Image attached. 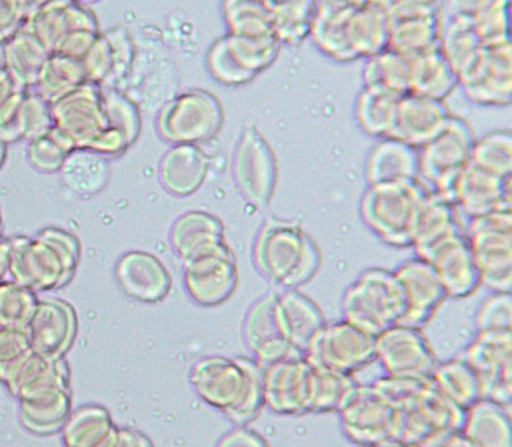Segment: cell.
<instances>
[{
  "label": "cell",
  "instance_id": "cell-1",
  "mask_svg": "<svg viewBox=\"0 0 512 447\" xmlns=\"http://www.w3.org/2000/svg\"><path fill=\"white\" fill-rule=\"evenodd\" d=\"M54 127L75 149L114 155L138 138L140 111L114 87L89 83L51 105Z\"/></svg>",
  "mask_w": 512,
  "mask_h": 447
},
{
  "label": "cell",
  "instance_id": "cell-2",
  "mask_svg": "<svg viewBox=\"0 0 512 447\" xmlns=\"http://www.w3.org/2000/svg\"><path fill=\"white\" fill-rule=\"evenodd\" d=\"M313 40L337 61L350 62L383 53L389 45V18L383 2H320Z\"/></svg>",
  "mask_w": 512,
  "mask_h": 447
},
{
  "label": "cell",
  "instance_id": "cell-3",
  "mask_svg": "<svg viewBox=\"0 0 512 447\" xmlns=\"http://www.w3.org/2000/svg\"><path fill=\"white\" fill-rule=\"evenodd\" d=\"M190 383L204 402L219 408L236 425L260 416L264 399V369L249 359L212 356L196 362Z\"/></svg>",
  "mask_w": 512,
  "mask_h": 447
},
{
  "label": "cell",
  "instance_id": "cell-4",
  "mask_svg": "<svg viewBox=\"0 0 512 447\" xmlns=\"http://www.w3.org/2000/svg\"><path fill=\"white\" fill-rule=\"evenodd\" d=\"M78 261V242L61 230L43 231L37 239L2 242V264L16 283L29 290H53L70 280Z\"/></svg>",
  "mask_w": 512,
  "mask_h": 447
},
{
  "label": "cell",
  "instance_id": "cell-5",
  "mask_svg": "<svg viewBox=\"0 0 512 447\" xmlns=\"http://www.w3.org/2000/svg\"><path fill=\"white\" fill-rule=\"evenodd\" d=\"M256 266L283 290H296L317 274L320 250L299 226L271 222L261 230L255 250Z\"/></svg>",
  "mask_w": 512,
  "mask_h": 447
},
{
  "label": "cell",
  "instance_id": "cell-6",
  "mask_svg": "<svg viewBox=\"0 0 512 447\" xmlns=\"http://www.w3.org/2000/svg\"><path fill=\"white\" fill-rule=\"evenodd\" d=\"M430 192L419 181L369 185L361 215L370 230L392 247H413L416 228Z\"/></svg>",
  "mask_w": 512,
  "mask_h": 447
},
{
  "label": "cell",
  "instance_id": "cell-7",
  "mask_svg": "<svg viewBox=\"0 0 512 447\" xmlns=\"http://www.w3.org/2000/svg\"><path fill=\"white\" fill-rule=\"evenodd\" d=\"M343 312L348 323L378 337L400 324L407 312L402 283L386 269L362 272L343 297Z\"/></svg>",
  "mask_w": 512,
  "mask_h": 447
},
{
  "label": "cell",
  "instance_id": "cell-8",
  "mask_svg": "<svg viewBox=\"0 0 512 447\" xmlns=\"http://www.w3.org/2000/svg\"><path fill=\"white\" fill-rule=\"evenodd\" d=\"M465 236L478 266L481 285L494 293H511V211L490 212L470 218Z\"/></svg>",
  "mask_w": 512,
  "mask_h": 447
},
{
  "label": "cell",
  "instance_id": "cell-9",
  "mask_svg": "<svg viewBox=\"0 0 512 447\" xmlns=\"http://www.w3.org/2000/svg\"><path fill=\"white\" fill-rule=\"evenodd\" d=\"M476 135L467 121L452 117L445 132L419 149L421 177L432 184L437 195L452 203V190L460 171L470 162Z\"/></svg>",
  "mask_w": 512,
  "mask_h": 447
},
{
  "label": "cell",
  "instance_id": "cell-10",
  "mask_svg": "<svg viewBox=\"0 0 512 447\" xmlns=\"http://www.w3.org/2000/svg\"><path fill=\"white\" fill-rule=\"evenodd\" d=\"M222 121V106L214 95L189 91L171 98L163 106L159 130L171 143L198 144L217 135Z\"/></svg>",
  "mask_w": 512,
  "mask_h": 447
},
{
  "label": "cell",
  "instance_id": "cell-11",
  "mask_svg": "<svg viewBox=\"0 0 512 447\" xmlns=\"http://www.w3.org/2000/svg\"><path fill=\"white\" fill-rule=\"evenodd\" d=\"M280 45L275 35L263 38L225 35L209 51V70L220 83L241 86L274 62Z\"/></svg>",
  "mask_w": 512,
  "mask_h": 447
},
{
  "label": "cell",
  "instance_id": "cell-12",
  "mask_svg": "<svg viewBox=\"0 0 512 447\" xmlns=\"http://www.w3.org/2000/svg\"><path fill=\"white\" fill-rule=\"evenodd\" d=\"M312 367L354 373L377 361L375 337L347 320L324 327L305 351Z\"/></svg>",
  "mask_w": 512,
  "mask_h": 447
},
{
  "label": "cell",
  "instance_id": "cell-13",
  "mask_svg": "<svg viewBox=\"0 0 512 447\" xmlns=\"http://www.w3.org/2000/svg\"><path fill=\"white\" fill-rule=\"evenodd\" d=\"M464 361L481 381L482 397L501 405L512 402V331L479 332Z\"/></svg>",
  "mask_w": 512,
  "mask_h": 447
},
{
  "label": "cell",
  "instance_id": "cell-14",
  "mask_svg": "<svg viewBox=\"0 0 512 447\" xmlns=\"http://www.w3.org/2000/svg\"><path fill=\"white\" fill-rule=\"evenodd\" d=\"M459 86L471 102L506 106L512 100V43L482 46L475 61L459 75Z\"/></svg>",
  "mask_w": 512,
  "mask_h": 447
},
{
  "label": "cell",
  "instance_id": "cell-15",
  "mask_svg": "<svg viewBox=\"0 0 512 447\" xmlns=\"http://www.w3.org/2000/svg\"><path fill=\"white\" fill-rule=\"evenodd\" d=\"M233 173L245 200L255 207L268 206L277 182V162L268 141L255 128L242 133Z\"/></svg>",
  "mask_w": 512,
  "mask_h": 447
},
{
  "label": "cell",
  "instance_id": "cell-16",
  "mask_svg": "<svg viewBox=\"0 0 512 447\" xmlns=\"http://www.w3.org/2000/svg\"><path fill=\"white\" fill-rule=\"evenodd\" d=\"M377 359L389 376L429 378L437 369V356L421 329L396 324L375 337Z\"/></svg>",
  "mask_w": 512,
  "mask_h": 447
},
{
  "label": "cell",
  "instance_id": "cell-17",
  "mask_svg": "<svg viewBox=\"0 0 512 447\" xmlns=\"http://www.w3.org/2000/svg\"><path fill=\"white\" fill-rule=\"evenodd\" d=\"M343 432L359 446H394V406L373 386H359L358 392L340 411Z\"/></svg>",
  "mask_w": 512,
  "mask_h": 447
},
{
  "label": "cell",
  "instance_id": "cell-18",
  "mask_svg": "<svg viewBox=\"0 0 512 447\" xmlns=\"http://www.w3.org/2000/svg\"><path fill=\"white\" fill-rule=\"evenodd\" d=\"M263 369L264 399L274 413H312L313 367L305 357H290Z\"/></svg>",
  "mask_w": 512,
  "mask_h": 447
},
{
  "label": "cell",
  "instance_id": "cell-19",
  "mask_svg": "<svg viewBox=\"0 0 512 447\" xmlns=\"http://www.w3.org/2000/svg\"><path fill=\"white\" fill-rule=\"evenodd\" d=\"M416 258L432 264L448 297L462 299L475 293L481 286L478 266L464 231L446 237L445 241L424 252L416 253Z\"/></svg>",
  "mask_w": 512,
  "mask_h": 447
},
{
  "label": "cell",
  "instance_id": "cell-20",
  "mask_svg": "<svg viewBox=\"0 0 512 447\" xmlns=\"http://www.w3.org/2000/svg\"><path fill=\"white\" fill-rule=\"evenodd\" d=\"M452 204L470 218L511 211V176H495L468 162L457 176Z\"/></svg>",
  "mask_w": 512,
  "mask_h": 447
},
{
  "label": "cell",
  "instance_id": "cell-21",
  "mask_svg": "<svg viewBox=\"0 0 512 447\" xmlns=\"http://www.w3.org/2000/svg\"><path fill=\"white\" fill-rule=\"evenodd\" d=\"M394 274L402 283L407 299V312L400 324L421 329L432 320L433 315L448 299L445 286L432 264L419 258L403 263Z\"/></svg>",
  "mask_w": 512,
  "mask_h": 447
},
{
  "label": "cell",
  "instance_id": "cell-22",
  "mask_svg": "<svg viewBox=\"0 0 512 447\" xmlns=\"http://www.w3.org/2000/svg\"><path fill=\"white\" fill-rule=\"evenodd\" d=\"M277 294L279 291H274L256 302L245 320V342L263 367L290 357H304L283 334L277 316Z\"/></svg>",
  "mask_w": 512,
  "mask_h": 447
},
{
  "label": "cell",
  "instance_id": "cell-23",
  "mask_svg": "<svg viewBox=\"0 0 512 447\" xmlns=\"http://www.w3.org/2000/svg\"><path fill=\"white\" fill-rule=\"evenodd\" d=\"M452 117L448 105L441 100L415 94L403 95L397 106L396 127L391 138L421 149L445 132Z\"/></svg>",
  "mask_w": 512,
  "mask_h": 447
},
{
  "label": "cell",
  "instance_id": "cell-24",
  "mask_svg": "<svg viewBox=\"0 0 512 447\" xmlns=\"http://www.w3.org/2000/svg\"><path fill=\"white\" fill-rule=\"evenodd\" d=\"M185 288L198 304H222L238 285V269L230 252L204 256L184 263Z\"/></svg>",
  "mask_w": 512,
  "mask_h": 447
},
{
  "label": "cell",
  "instance_id": "cell-25",
  "mask_svg": "<svg viewBox=\"0 0 512 447\" xmlns=\"http://www.w3.org/2000/svg\"><path fill=\"white\" fill-rule=\"evenodd\" d=\"M75 331V313L59 301L38 302L26 329L35 353L48 359L64 356L72 345Z\"/></svg>",
  "mask_w": 512,
  "mask_h": 447
},
{
  "label": "cell",
  "instance_id": "cell-26",
  "mask_svg": "<svg viewBox=\"0 0 512 447\" xmlns=\"http://www.w3.org/2000/svg\"><path fill=\"white\" fill-rule=\"evenodd\" d=\"M171 245L184 263L204 256L230 252L219 218L206 212H189L177 218L171 231Z\"/></svg>",
  "mask_w": 512,
  "mask_h": 447
},
{
  "label": "cell",
  "instance_id": "cell-27",
  "mask_svg": "<svg viewBox=\"0 0 512 447\" xmlns=\"http://www.w3.org/2000/svg\"><path fill=\"white\" fill-rule=\"evenodd\" d=\"M117 282L122 290L141 302H159L170 293V272L159 258L144 252L122 256L116 267Z\"/></svg>",
  "mask_w": 512,
  "mask_h": 447
},
{
  "label": "cell",
  "instance_id": "cell-28",
  "mask_svg": "<svg viewBox=\"0 0 512 447\" xmlns=\"http://www.w3.org/2000/svg\"><path fill=\"white\" fill-rule=\"evenodd\" d=\"M367 182L369 185L388 182L419 181L421 160L419 149L396 138H383L373 147L367 160Z\"/></svg>",
  "mask_w": 512,
  "mask_h": 447
},
{
  "label": "cell",
  "instance_id": "cell-29",
  "mask_svg": "<svg viewBox=\"0 0 512 447\" xmlns=\"http://www.w3.org/2000/svg\"><path fill=\"white\" fill-rule=\"evenodd\" d=\"M277 316L288 342L302 354L326 327V320L317 305L296 290L277 294Z\"/></svg>",
  "mask_w": 512,
  "mask_h": 447
},
{
  "label": "cell",
  "instance_id": "cell-30",
  "mask_svg": "<svg viewBox=\"0 0 512 447\" xmlns=\"http://www.w3.org/2000/svg\"><path fill=\"white\" fill-rule=\"evenodd\" d=\"M209 158L196 144H177L166 152L160 166V181L177 196L192 195L208 176Z\"/></svg>",
  "mask_w": 512,
  "mask_h": 447
},
{
  "label": "cell",
  "instance_id": "cell-31",
  "mask_svg": "<svg viewBox=\"0 0 512 447\" xmlns=\"http://www.w3.org/2000/svg\"><path fill=\"white\" fill-rule=\"evenodd\" d=\"M464 433L475 447H511V406L479 399L467 408Z\"/></svg>",
  "mask_w": 512,
  "mask_h": 447
},
{
  "label": "cell",
  "instance_id": "cell-32",
  "mask_svg": "<svg viewBox=\"0 0 512 447\" xmlns=\"http://www.w3.org/2000/svg\"><path fill=\"white\" fill-rule=\"evenodd\" d=\"M410 62V94L445 102L459 86V76L446 61L440 48L408 59Z\"/></svg>",
  "mask_w": 512,
  "mask_h": 447
},
{
  "label": "cell",
  "instance_id": "cell-33",
  "mask_svg": "<svg viewBox=\"0 0 512 447\" xmlns=\"http://www.w3.org/2000/svg\"><path fill=\"white\" fill-rule=\"evenodd\" d=\"M441 15L389 21V51L411 59L433 48H440Z\"/></svg>",
  "mask_w": 512,
  "mask_h": 447
},
{
  "label": "cell",
  "instance_id": "cell-34",
  "mask_svg": "<svg viewBox=\"0 0 512 447\" xmlns=\"http://www.w3.org/2000/svg\"><path fill=\"white\" fill-rule=\"evenodd\" d=\"M62 430L67 446H116L117 427L102 406L87 405L76 410L68 416Z\"/></svg>",
  "mask_w": 512,
  "mask_h": 447
},
{
  "label": "cell",
  "instance_id": "cell-35",
  "mask_svg": "<svg viewBox=\"0 0 512 447\" xmlns=\"http://www.w3.org/2000/svg\"><path fill=\"white\" fill-rule=\"evenodd\" d=\"M482 49L473 18L467 8H460L448 23L441 27L440 51L456 70L457 76L475 61Z\"/></svg>",
  "mask_w": 512,
  "mask_h": 447
},
{
  "label": "cell",
  "instance_id": "cell-36",
  "mask_svg": "<svg viewBox=\"0 0 512 447\" xmlns=\"http://www.w3.org/2000/svg\"><path fill=\"white\" fill-rule=\"evenodd\" d=\"M399 100V95L381 87H364L356 103V119L362 130L370 136L391 138L396 127Z\"/></svg>",
  "mask_w": 512,
  "mask_h": 447
},
{
  "label": "cell",
  "instance_id": "cell-37",
  "mask_svg": "<svg viewBox=\"0 0 512 447\" xmlns=\"http://www.w3.org/2000/svg\"><path fill=\"white\" fill-rule=\"evenodd\" d=\"M459 217L454 204L441 198L437 193L430 192L426 206L422 209L416 228L415 252H424L427 248L433 247L438 242L445 241L446 237L460 233Z\"/></svg>",
  "mask_w": 512,
  "mask_h": 447
},
{
  "label": "cell",
  "instance_id": "cell-38",
  "mask_svg": "<svg viewBox=\"0 0 512 447\" xmlns=\"http://www.w3.org/2000/svg\"><path fill=\"white\" fill-rule=\"evenodd\" d=\"M86 79L89 78L83 61L73 57L56 56L48 59L43 65L37 86L40 97L53 105L84 86Z\"/></svg>",
  "mask_w": 512,
  "mask_h": 447
},
{
  "label": "cell",
  "instance_id": "cell-39",
  "mask_svg": "<svg viewBox=\"0 0 512 447\" xmlns=\"http://www.w3.org/2000/svg\"><path fill=\"white\" fill-rule=\"evenodd\" d=\"M5 49L7 57V70L13 81L21 89L27 86H35L42 73L46 59V49L35 35L18 34Z\"/></svg>",
  "mask_w": 512,
  "mask_h": 447
},
{
  "label": "cell",
  "instance_id": "cell-40",
  "mask_svg": "<svg viewBox=\"0 0 512 447\" xmlns=\"http://www.w3.org/2000/svg\"><path fill=\"white\" fill-rule=\"evenodd\" d=\"M272 16L274 35L280 43L299 45L312 34L313 19L317 15L315 2H264Z\"/></svg>",
  "mask_w": 512,
  "mask_h": 447
},
{
  "label": "cell",
  "instance_id": "cell-41",
  "mask_svg": "<svg viewBox=\"0 0 512 447\" xmlns=\"http://www.w3.org/2000/svg\"><path fill=\"white\" fill-rule=\"evenodd\" d=\"M358 380L353 373L332 372L313 367L312 413L340 411L348 405L358 392Z\"/></svg>",
  "mask_w": 512,
  "mask_h": 447
},
{
  "label": "cell",
  "instance_id": "cell-42",
  "mask_svg": "<svg viewBox=\"0 0 512 447\" xmlns=\"http://www.w3.org/2000/svg\"><path fill=\"white\" fill-rule=\"evenodd\" d=\"M432 380L449 399L465 410L482 399L481 381L464 359L438 364L433 370Z\"/></svg>",
  "mask_w": 512,
  "mask_h": 447
},
{
  "label": "cell",
  "instance_id": "cell-43",
  "mask_svg": "<svg viewBox=\"0 0 512 447\" xmlns=\"http://www.w3.org/2000/svg\"><path fill=\"white\" fill-rule=\"evenodd\" d=\"M418 408L433 432L440 430H464L467 410L449 399L445 392L432 380L427 378L418 397Z\"/></svg>",
  "mask_w": 512,
  "mask_h": 447
},
{
  "label": "cell",
  "instance_id": "cell-44",
  "mask_svg": "<svg viewBox=\"0 0 512 447\" xmlns=\"http://www.w3.org/2000/svg\"><path fill=\"white\" fill-rule=\"evenodd\" d=\"M465 5L482 46L511 42V4L508 0H486Z\"/></svg>",
  "mask_w": 512,
  "mask_h": 447
},
{
  "label": "cell",
  "instance_id": "cell-45",
  "mask_svg": "<svg viewBox=\"0 0 512 447\" xmlns=\"http://www.w3.org/2000/svg\"><path fill=\"white\" fill-rule=\"evenodd\" d=\"M65 184L78 193L102 190L108 179V163L97 152L76 149L62 166Z\"/></svg>",
  "mask_w": 512,
  "mask_h": 447
},
{
  "label": "cell",
  "instance_id": "cell-46",
  "mask_svg": "<svg viewBox=\"0 0 512 447\" xmlns=\"http://www.w3.org/2000/svg\"><path fill=\"white\" fill-rule=\"evenodd\" d=\"M366 86H377L392 94H410V62L389 49L377 56L369 57L364 67Z\"/></svg>",
  "mask_w": 512,
  "mask_h": 447
},
{
  "label": "cell",
  "instance_id": "cell-47",
  "mask_svg": "<svg viewBox=\"0 0 512 447\" xmlns=\"http://www.w3.org/2000/svg\"><path fill=\"white\" fill-rule=\"evenodd\" d=\"M226 26L230 34L241 37L263 38L274 35L272 16L264 2L231 0L223 5Z\"/></svg>",
  "mask_w": 512,
  "mask_h": 447
},
{
  "label": "cell",
  "instance_id": "cell-48",
  "mask_svg": "<svg viewBox=\"0 0 512 447\" xmlns=\"http://www.w3.org/2000/svg\"><path fill=\"white\" fill-rule=\"evenodd\" d=\"M470 162L487 173L509 177L512 174V135L509 130L492 132L476 139Z\"/></svg>",
  "mask_w": 512,
  "mask_h": 447
},
{
  "label": "cell",
  "instance_id": "cell-49",
  "mask_svg": "<svg viewBox=\"0 0 512 447\" xmlns=\"http://www.w3.org/2000/svg\"><path fill=\"white\" fill-rule=\"evenodd\" d=\"M2 327L26 331L37 309L32 290L19 283H2Z\"/></svg>",
  "mask_w": 512,
  "mask_h": 447
},
{
  "label": "cell",
  "instance_id": "cell-50",
  "mask_svg": "<svg viewBox=\"0 0 512 447\" xmlns=\"http://www.w3.org/2000/svg\"><path fill=\"white\" fill-rule=\"evenodd\" d=\"M76 151L67 136L62 135L56 127L46 135L34 139L29 147V158L32 165L42 171L62 170L68 155Z\"/></svg>",
  "mask_w": 512,
  "mask_h": 447
},
{
  "label": "cell",
  "instance_id": "cell-51",
  "mask_svg": "<svg viewBox=\"0 0 512 447\" xmlns=\"http://www.w3.org/2000/svg\"><path fill=\"white\" fill-rule=\"evenodd\" d=\"M31 339L23 329L2 327V381H12L34 356Z\"/></svg>",
  "mask_w": 512,
  "mask_h": 447
},
{
  "label": "cell",
  "instance_id": "cell-52",
  "mask_svg": "<svg viewBox=\"0 0 512 447\" xmlns=\"http://www.w3.org/2000/svg\"><path fill=\"white\" fill-rule=\"evenodd\" d=\"M478 332H508L512 329L511 293H495L479 307Z\"/></svg>",
  "mask_w": 512,
  "mask_h": 447
},
{
  "label": "cell",
  "instance_id": "cell-53",
  "mask_svg": "<svg viewBox=\"0 0 512 447\" xmlns=\"http://www.w3.org/2000/svg\"><path fill=\"white\" fill-rule=\"evenodd\" d=\"M384 10L392 19L418 18V16L441 15L440 2H424V0H384Z\"/></svg>",
  "mask_w": 512,
  "mask_h": 447
},
{
  "label": "cell",
  "instance_id": "cell-54",
  "mask_svg": "<svg viewBox=\"0 0 512 447\" xmlns=\"http://www.w3.org/2000/svg\"><path fill=\"white\" fill-rule=\"evenodd\" d=\"M220 446L225 447H261L268 446V443L264 441L263 436L258 435V433L253 432V430L247 429L245 425H238L236 429L231 430L228 435L223 436L222 441H220Z\"/></svg>",
  "mask_w": 512,
  "mask_h": 447
},
{
  "label": "cell",
  "instance_id": "cell-55",
  "mask_svg": "<svg viewBox=\"0 0 512 447\" xmlns=\"http://www.w3.org/2000/svg\"><path fill=\"white\" fill-rule=\"evenodd\" d=\"M116 446H152L151 441L143 433L133 429H117Z\"/></svg>",
  "mask_w": 512,
  "mask_h": 447
}]
</instances>
